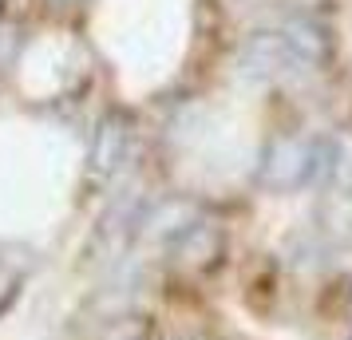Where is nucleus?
<instances>
[{
	"instance_id": "obj_1",
	"label": "nucleus",
	"mask_w": 352,
	"mask_h": 340,
	"mask_svg": "<svg viewBox=\"0 0 352 340\" xmlns=\"http://www.w3.org/2000/svg\"><path fill=\"white\" fill-rule=\"evenodd\" d=\"M309 174H313V150H309V146H301V143L270 146L265 166H261V182H265V186H273V190H293V186H301Z\"/></svg>"
},
{
	"instance_id": "obj_3",
	"label": "nucleus",
	"mask_w": 352,
	"mask_h": 340,
	"mask_svg": "<svg viewBox=\"0 0 352 340\" xmlns=\"http://www.w3.org/2000/svg\"><path fill=\"white\" fill-rule=\"evenodd\" d=\"M32 273V249L24 245H0V313L20 297V285Z\"/></svg>"
},
{
	"instance_id": "obj_5",
	"label": "nucleus",
	"mask_w": 352,
	"mask_h": 340,
	"mask_svg": "<svg viewBox=\"0 0 352 340\" xmlns=\"http://www.w3.org/2000/svg\"><path fill=\"white\" fill-rule=\"evenodd\" d=\"M349 340H352V337H349Z\"/></svg>"
},
{
	"instance_id": "obj_4",
	"label": "nucleus",
	"mask_w": 352,
	"mask_h": 340,
	"mask_svg": "<svg viewBox=\"0 0 352 340\" xmlns=\"http://www.w3.org/2000/svg\"><path fill=\"white\" fill-rule=\"evenodd\" d=\"M349 313H352V293H349Z\"/></svg>"
},
{
	"instance_id": "obj_2",
	"label": "nucleus",
	"mask_w": 352,
	"mask_h": 340,
	"mask_svg": "<svg viewBox=\"0 0 352 340\" xmlns=\"http://www.w3.org/2000/svg\"><path fill=\"white\" fill-rule=\"evenodd\" d=\"M83 340H151V317L131 305H107L96 321H83Z\"/></svg>"
}]
</instances>
